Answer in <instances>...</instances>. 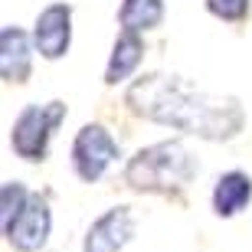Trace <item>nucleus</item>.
I'll list each match as a JSON object with an SVG mask.
<instances>
[{
  "label": "nucleus",
  "instance_id": "obj_7",
  "mask_svg": "<svg viewBox=\"0 0 252 252\" xmlns=\"http://www.w3.org/2000/svg\"><path fill=\"white\" fill-rule=\"evenodd\" d=\"M134 236V216L128 206H112L108 213H102L89 226L85 233L82 252H118L131 243Z\"/></svg>",
  "mask_w": 252,
  "mask_h": 252
},
{
  "label": "nucleus",
  "instance_id": "obj_12",
  "mask_svg": "<svg viewBox=\"0 0 252 252\" xmlns=\"http://www.w3.org/2000/svg\"><path fill=\"white\" fill-rule=\"evenodd\" d=\"M30 200V190L20 184V180H7L3 190H0V226H7L13 216L23 210V203Z\"/></svg>",
  "mask_w": 252,
  "mask_h": 252
},
{
  "label": "nucleus",
  "instance_id": "obj_5",
  "mask_svg": "<svg viewBox=\"0 0 252 252\" xmlns=\"http://www.w3.org/2000/svg\"><path fill=\"white\" fill-rule=\"evenodd\" d=\"M49 226H53V216H49L46 200H43L39 193H30V200L23 203V210H20L7 226H0V229H3V239H7L17 252H36V249L46 246Z\"/></svg>",
  "mask_w": 252,
  "mask_h": 252
},
{
  "label": "nucleus",
  "instance_id": "obj_11",
  "mask_svg": "<svg viewBox=\"0 0 252 252\" xmlns=\"http://www.w3.org/2000/svg\"><path fill=\"white\" fill-rule=\"evenodd\" d=\"M160 20H164V0H122V10H118L122 30L148 33L160 27Z\"/></svg>",
  "mask_w": 252,
  "mask_h": 252
},
{
  "label": "nucleus",
  "instance_id": "obj_2",
  "mask_svg": "<svg viewBox=\"0 0 252 252\" xmlns=\"http://www.w3.org/2000/svg\"><path fill=\"white\" fill-rule=\"evenodd\" d=\"M196 160L180 141H158L141 148L125 167V184L141 193H177L193 180Z\"/></svg>",
  "mask_w": 252,
  "mask_h": 252
},
{
  "label": "nucleus",
  "instance_id": "obj_3",
  "mask_svg": "<svg viewBox=\"0 0 252 252\" xmlns=\"http://www.w3.org/2000/svg\"><path fill=\"white\" fill-rule=\"evenodd\" d=\"M63 122H65V105L63 102L27 105V108L13 118V128H10V148H13V154L30 160V164L43 160L46 151H49L53 131Z\"/></svg>",
  "mask_w": 252,
  "mask_h": 252
},
{
  "label": "nucleus",
  "instance_id": "obj_1",
  "mask_svg": "<svg viewBox=\"0 0 252 252\" xmlns=\"http://www.w3.org/2000/svg\"><path fill=\"white\" fill-rule=\"evenodd\" d=\"M125 102L148 122L170 125L206 141H229L246 125L243 105L229 95H213L196 89L190 79L170 72H148L128 89Z\"/></svg>",
  "mask_w": 252,
  "mask_h": 252
},
{
  "label": "nucleus",
  "instance_id": "obj_13",
  "mask_svg": "<svg viewBox=\"0 0 252 252\" xmlns=\"http://www.w3.org/2000/svg\"><path fill=\"white\" fill-rule=\"evenodd\" d=\"M206 10H210L216 20L243 23V20L249 17V0H206Z\"/></svg>",
  "mask_w": 252,
  "mask_h": 252
},
{
  "label": "nucleus",
  "instance_id": "obj_6",
  "mask_svg": "<svg viewBox=\"0 0 252 252\" xmlns=\"http://www.w3.org/2000/svg\"><path fill=\"white\" fill-rule=\"evenodd\" d=\"M72 43V7L69 3H49L36 17L33 46L43 59H63Z\"/></svg>",
  "mask_w": 252,
  "mask_h": 252
},
{
  "label": "nucleus",
  "instance_id": "obj_9",
  "mask_svg": "<svg viewBox=\"0 0 252 252\" xmlns=\"http://www.w3.org/2000/svg\"><path fill=\"white\" fill-rule=\"evenodd\" d=\"M141 56H144V39H141V33H138V30H122L118 39H115L108 69H105V82H108V85L125 82V79L138 69Z\"/></svg>",
  "mask_w": 252,
  "mask_h": 252
},
{
  "label": "nucleus",
  "instance_id": "obj_4",
  "mask_svg": "<svg viewBox=\"0 0 252 252\" xmlns=\"http://www.w3.org/2000/svg\"><path fill=\"white\" fill-rule=\"evenodd\" d=\"M118 141L112 138V131L105 125H82L72 141V167L85 184L105 177V170L118 160Z\"/></svg>",
  "mask_w": 252,
  "mask_h": 252
},
{
  "label": "nucleus",
  "instance_id": "obj_8",
  "mask_svg": "<svg viewBox=\"0 0 252 252\" xmlns=\"http://www.w3.org/2000/svg\"><path fill=\"white\" fill-rule=\"evenodd\" d=\"M33 69V46L20 27L7 23L0 30V75L3 82H27Z\"/></svg>",
  "mask_w": 252,
  "mask_h": 252
},
{
  "label": "nucleus",
  "instance_id": "obj_10",
  "mask_svg": "<svg viewBox=\"0 0 252 252\" xmlns=\"http://www.w3.org/2000/svg\"><path fill=\"white\" fill-rule=\"evenodd\" d=\"M252 200V177L243 170H229L213 187V210L216 216H236Z\"/></svg>",
  "mask_w": 252,
  "mask_h": 252
}]
</instances>
